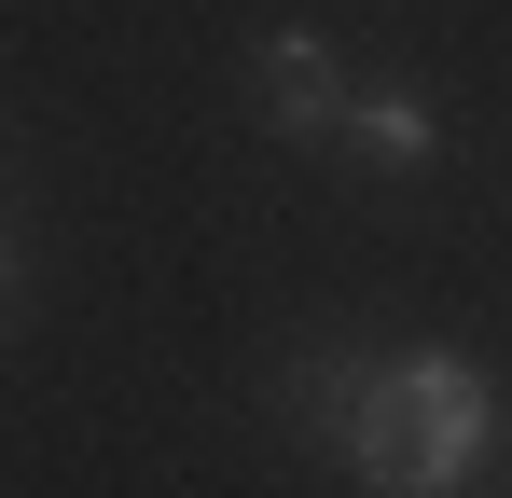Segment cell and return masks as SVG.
Segmentation results:
<instances>
[{
	"label": "cell",
	"mask_w": 512,
	"mask_h": 498,
	"mask_svg": "<svg viewBox=\"0 0 512 498\" xmlns=\"http://www.w3.org/2000/svg\"><path fill=\"white\" fill-rule=\"evenodd\" d=\"M319 402H333L346 471L374 498H457L485 471V443H499V388H485L471 360H443V346L388 360V374H333Z\"/></svg>",
	"instance_id": "obj_1"
},
{
	"label": "cell",
	"mask_w": 512,
	"mask_h": 498,
	"mask_svg": "<svg viewBox=\"0 0 512 498\" xmlns=\"http://www.w3.org/2000/svg\"><path fill=\"white\" fill-rule=\"evenodd\" d=\"M250 83H263V125H291V139H333L346 97H360V83L333 70V42H319V28H277V42L250 56Z\"/></svg>",
	"instance_id": "obj_2"
},
{
	"label": "cell",
	"mask_w": 512,
	"mask_h": 498,
	"mask_svg": "<svg viewBox=\"0 0 512 498\" xmlns=\"http://www.w3.org/2000/svg\"><path fill=\"white\" fill-rule=\"evenodd\" d=\"M346 139H360L374 166H416L429 139H443V125H429V111L402 97V83H360V97H346Z\"/></svg>",
	"instance_id": "obj_3"
},
{
	"label": "cell",
	"mask_w": 512,
	"mask_h": 498,
	"mask_svg": "<svg viewBox=\"0 0 512 498\" xmlns=\"http://www.w3.org/2000/svg\"><path fill=\"white\" fill-rule=\"evenodd\" d=\"M0 319H14V249H0Z\"/></svg>",
	"instance_id": "obj_4"
}]
</instances>
